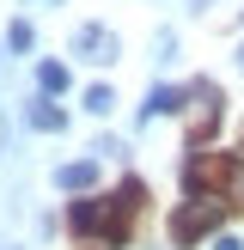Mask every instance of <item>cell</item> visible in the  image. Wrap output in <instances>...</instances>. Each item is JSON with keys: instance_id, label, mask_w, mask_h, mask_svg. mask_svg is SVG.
Segmentation results:
<instances>
[{"instance_id": "cell-5", "label": "cell", "mask_w": 244, "mask_h": 250, "mask_svg": "<svg viewBox=\"0 0 244 250\" xmlns=\"http://www.w3.org/2000/svg\"><path fill=\"white\" fill-rule=\"evenodd\" d=\"M73 55L92 61V67H110V61L122 55V43H116L110 24H80V31H73Z\"/></svg>"}, {"instance_id": "cell-3", "label": "cell", "mask_w": 244, "mask_h": 250, "mask_svg": "<svg viewBox=\"0 0 244 250\" xmlns=\"http://www.w3.org/2000/svg\"><path fill=\"white\" fill-rule=\"evenodd\" d=\"M220 116H226V98H220L214 80L183 85V141H189V146H207V141H214Z\"/></svg>"}, {"instance_id": "cell-14", "label": "cell", "mask_w": 244, "mask_h": 250, "mask_svg": "<svg viewBox=\"0 0 244 250\" xmlns=\"http://www.w3.org/2000/svg\"><path fill=\"white\" fill-rule=\"evenodd\" d=\"M238 67H244V49H238Z\"/></svg>"}, {"instance_id": "cell-7", "label": "cell", "mask_w": 244, "mask_h": 250, "mask_svg": "<svg viewBox=\"0 0 244 250\" xmlns=\"http://www.w3.org/2000/svg\"><path fill=\"white\" fill-rule=\"evenodd\" d=\"M55 183H61V189H73V195H85V189L98 183V165H92V159H73V165L55 171Z\"/></svg>"}, {"instance_id": "cell-1", "label": "cell", "mask_w": 244, "mask_h": 250, "mask_svg": "<svg viewBox=\"0 0 244 250\" xmlns=\"http://www.w3.org/2000/svg\"><path fill=\"white\" fill-rule=\"evenodd\" d=\"M146 214V183L122 177L116 189H98L85 202H67V232L80 238V250H122L134 238V220Z\"/></svg>"}, {"instance_id": "cell-6", "label": "cell", "mask_w": 244, "mask_h": 250, "mask_svg": "<svg viewBox=\"0 0 244 250\" xmlns=\"http://www.w3.org/2000/svg\"><path fill=\"white\" fill-rule=\"evenodd\" d=\"M24 116H31V128H37V134H61V128H67V110L49 104V98H31V110H24Z\"/></svg>"}, {"instance_id": "cell-2", "label": "cell", "mask_w": 244, "mask_h": 250, "mask_svg": "<svg viewBox=\"0 0 244 250\" xmlns=\"http://www.w3.org/2000/svg\"><path fill=\"white\" fill-rule=\"evenodd\" d=\"M183 195L189 202L244 208V153H207V146H195L183 159Z\"/></svg>"}, {"instance_id": "cell-12", "label": "cell", "mask_w": 244, "mask_h": 250, "mask_svg": "<svg viewBox=\"0 0 244 250\" xmlns=\"http://www.w3.org/2000/svg\"><path fill=\"white\" fill-rule=\"evenodd\" d=\"M214 250H244V244H238V238H220V244H214Z\"/></svg>"}, {"instance_id": "cell-4", "label": "cell", "mask_w": 244, "mask_h": 250, "mask_svg": "<svg viewBox=\"0 0 244 250\" xmlns=\"http://www.w3.org/2000/svg\"><path fill=\"white\" fill-rule=\"evenodd\" d=\"M226 214H232L226 202H183L177 214H171V244H177V250H195L202 238H214V232L226 226Z\"/></svg>"}, {"instance_id": "cell-9", "label": "cell", "mask_w": 244, "mask_h": 250, "mask_svg": "<svg viewBox=\"0 0 244 250\" xmlns=\"http://www.w3.org/2000/svg\"><path fill=\"white\" fill-rule=\"evenodd\" d=\"M165 110H183V85H153V98H146V116H165Z\"/></svg>"}, {"instance_id": "cell-8", "label": "cell", "mask_w": 244, "mask_h": 250, "mask_svg": "<svg viewBox=\"0 0 244 250\" xmlns=\"http://www.w3.org/2000/svg\"><path fill=\"white\" fill-rule=\"evenodd\" d=\"M37 92H43V98L67 92V61H43V67H37Z\"/></svg>"}, {"instance_id": "cell-10", "label": "cell", "mask_w": 244, "mask_h": 250, "mask_svg": "<svg viewBox=\"0 0 244 250\" xmlns=\"http://www.w3.org/2000/svg\"><path fill=\"white\" fill-rule=\"evenodd\" d=\"M85 110H92V116H110V110H116V92H110V85H92V92H85Z\"/></svg>"}, {"instance_id": "cell-11", "label": "cell", "mask_w": 244, "mask_h": 250, "mask_svg": "<svg viewBox=\"0 0 244 250\" xmlns=\"http://www.w3.org/2000/svg\"><path fill=\"white\" fill-rule=\"evenodd\" d=\"M6 43H12V49H31V43H37V31H31L24 19H12V24H6Z\"/></svg>"}, {"instance_id": "cell-13", "label": "cell", "mask_w": 244, "mask_h": 250, "mask_svg": "<svg viewBox=\"0 0 244 250\" xmlns=\"http://www.w3.org/2000/svg\"><path fill=\"white\" fill-rule=\"evenodd\" d=\"M0 146H6V122H0Z\"/></svg>"}]
</instances>
